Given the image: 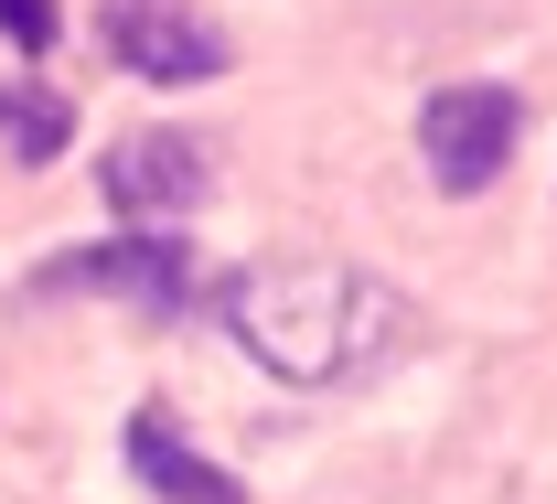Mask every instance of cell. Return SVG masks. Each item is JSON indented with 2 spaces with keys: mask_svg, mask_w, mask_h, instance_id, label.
Wrapping results in <instances>:
<instances>
[{
  "mask_svg": "<svg viewBox=\"0 0 557 504\" xmlns=\"http://www.w3.org/2000/svg\"><path fill=\"white\" fill-rule=\"evenodd\" d=\"M129 472L161 504H247V483H236L225 462H205L194 440L172 430V408H139V419H129Z\"/></svg>",
  "mask_w": 557,
  "mask_h": 504,
  "instance_id": "cell-6",
  "label": "cell"
},
{
  "mask_svg": "<svg viewBox=\"0 0 557 504\" xmlns=\"http://www.w3.org/2000/svg\"><path fill=\"white\" fill-rule=\"evenodd\" d=\"M0 33H11V54H44L54 44V0H0Z\"/></svg>",
  "mask_w": 557,
  "mask_h": 504,
  "instance_id": "cell-8",
  "label": "cell"
},
{
  "mask_svg": "<svg viewBox=\"0 0 557 504\" xmlns=\"http://www.w3.org/2000/svg\"><path fill=\"white\" fill-rule=\"evenodd\" d=\"M225 333L278 386H344L397 344V290L375 269H344V258H278V269L225 280Z\"/></svg>",
  "mask_w": 557,
  "mask_h": 504,
  "instance_id": "cell-1",
  "label": "cell"
},
{
  "mask_svg": "<svg viewBox=\"0 0 557 504\" xmlns=\"http://www.w3.org/2000/svg\"><path fill=\"white\" fill-rule=\"evenodd\" d=\"M97 33H108V54L139 86H205V75H225V33H214L194 0H108Z\"/></svg>",
  "mask_w": 557,
  "mask_h": 504,
  "instance_id": "cell-5",
  "label": "cell"
},
{
  "mask_svg": "<svg viewBox=\"0 0 557 504\" xmlns=\"http://www.w3.org/2000/svg\"><path fill=\"white\" fill-rule=\"evenodd\" d=\"M0 140H11L22 161H33V172H44V161H65L75 108L54 97V86H33V75H0Z\"/></svg>",
  "mask_w": 557,
  "mask_h": 504,
  "instance_id": "cell-7",
  "label": "cell"
},
{
  "mask_svg": "<svg viewBox=\"0 0 557 504\" xmlns=\"http://www.w3.org/2000/svg\"><path fill=\"white\" fill-rule=\"evenodd\" d=\"M97 183H108L119 236H183V225L205 216V194H214V150L194 130H129V140L108 150Z\"/></svg>",
  "mask_w": 557,
  "mask_h": 504,
  "instance_id": "cell-3",
  "label": "cell"
},
{
  "mask_svg": "<svg viewBox=\"0 0 557 504\" xmlns=\"http://www.w3.org/2000/svg\"><path fill=\"white\" fill-rule=\"evenodd\" d=\"M33 290H44V300L97 290V300H129V311H150V322H172V311H194L205 258H194V236H108V247H65V258H44Z\"/></svg>",
  "mask_w": 557,
  "mask_h": 504,
  "instance_id": "cell-2",
  "label": "cell"
},
{
  "mask_svg": "<svg viewBox=\"0 0 557 504\" xmlns=\"http://www.w3.org/2000/svg\"><path fill=\"white\" fill-rule=\"evenodd\" d=\"M515 140H525V97L515 86H440L418 108V161H429L440 194H493Z\"/></svg>",
  "mask_w": 557,
  "mask_h": 504,
  "instance_id": "cell-4",
  "label": "cell"
}]
</instances>
